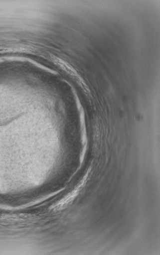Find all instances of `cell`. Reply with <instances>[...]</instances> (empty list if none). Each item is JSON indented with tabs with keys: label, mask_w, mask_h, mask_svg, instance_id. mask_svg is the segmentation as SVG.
<instances>
[{
	"label": "cell",
	"mask_w": 160,
	"mask_h": 255,
	"mask_svg": "<svg viewBox=\"0 0 160 255\" xmlns=\"http://www.w3.org/2000/svg\"><path fill=\"white\" fill-rule=\"evenodd\" d=\"M86 180V178H84L70 193L52 205L50 209L54 212L58 211L66 208L71 204L80 193L85 185Z\"/></svg>",
	"instance_id": "6da1fadb"
}]
</instances>
